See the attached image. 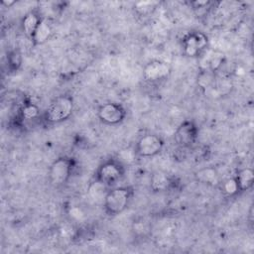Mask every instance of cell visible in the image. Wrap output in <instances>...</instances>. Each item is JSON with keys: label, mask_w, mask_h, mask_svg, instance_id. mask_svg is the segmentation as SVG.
Listing matches in <instances>:
<instances>
[{"label": "cell", "mask_w": 254, "mask_h": 254, "mask_svg": "<svg viewBox=\"0 0 254 254\" xmlns=\"http://www.w3.org/2000/svg\"><path fill=\"white\" fill-rule=\"evenodd\" d=\"M134 189L129 186L112 187L106 191L103 198V208L107 215L115 216L122 213L132 201Z\"/></svg>", "instance_id": "6da1fadb"}, {"label": "cell", "mask_w": 254, "mask_h": 254, "mask_svg": "<svg viewBox=\"0 0 254 254\" xmlns=\"http://www.w3.org/2000/svg\"><path fill=\"white\" fill-rule=\"evenodd\" d=\"M74 108L71 95L63 94L56 97L47 107L43 114V120L48 124H57L67 120Z\"/></svg>", "instance_id": "7a4b0ae2"}, {"label": "cell", "mask_w": 254, "mask_h": 254, "mask_svg": "<svg viewBox=\"0 0 254 254\" xmlns=\"http://www.w3.org/2000/svg\"><path fill=\"white\" fill-rule=\"evenodd\" d=\"M125 174V167L117 159H107L103 161L95 171L94 180L101 185L112 188L119 183Z\"/></svg>", "instance_id": "3957f363"}, {"label": "cell", "mask_w": 254, "mask_h": 254, "mask_svg": "<svg viewBox=\"0 0 254 254\" xmlns=\"http://www.w3.org/2000/svg\"><path fill=\"white\" fill-rule=\"evenodd\" d=\"M73 158L62 156L56 159L50 166L48 172V179L54 188H62L70 179L74 169Z\"/></svg>", "instance_id": "277c9868"}, {"label": "cell", "mask_w": 254, "mask_h": 254, "mask_svg": "<svg viewBox=\"0 0 254 254\" xmlns=\"http://www.w3.org/2000/svg\"><path fill=\"white\" fill-rule=\"evenodd\" d=\"M208 45L207 36L200 31H191L186 34L182 41L184 53L190 58H198L205 51Z\"/></svg>", "instance_id": "5b68a950"}, {"label": "cell", "mask_w": 254, "mask_h": 254, "mask_svg": "<svg viewBox=\"0 0 254 254\" xmlns=\"http://www.w3.org/2000/svg\"><path fill=\"white\" fill-rule=\"evenodd\" d=\"M164 148V140L155 134L142 135L134 148V153L142 158H150L158 155Z\"/></svg>", "instance_id": "8992f818"}, {"label": "cell", "mask_w": 254, "mask_h": 254, "mask_svg": "<svg viewBox=\"0 0 254 254\" xmlns=\"http://www.w3.org/2000/svg\"><path fill=\"white\" fill-rule=\"evenodd\" d=\"M198 128L192 120L183 121L175 131L174 139L177 145L182 149L191 148L197 140Z\"/></svg>", "instance_id": "52a82bcc"}, {"label": "cell", "mask_w": 254, "mask_h": 254, "mask_svg": "<svg viewBox=\"0 0 254 254\" xmlns=\"http://www.w3.org/2000/svg\"><path fill=\"white\" fill-rule=\"evenodd\" d=\"M172 72L169 63L162 60H151L143 68V78L149 83H157L167 79Z\"/></svg>", "instance_id": "ba28073f"}, {"label": "cell", "mask_w": 254, "mask_h": 254, "mask_svg": "<svg viewBox=\"0 0 254 254\" xmlns=\"http://www.w3.org/2000/svg\"><path fill=\"white\" fill-rule=\"evenodd\" d=\"M126 109L117 102H106L97 109V117L106 125H117L126 118Z\"/></svg>", "instance_id": "9c48e42d"}, {"label": "cell", "mask_w": 254, "mask_h": 254, "mask_svg": "<svg viewBox=\"0 0 254 254\" xmlns=\"http://www.w3.org/2000/svg\"><path fill=\"white\" fill-rule=\"evenodd\" d=\"M201 70L216 72L222 66L225 56L219 51H205L201 56Z\"/></svg>", "instance_id": "30bf717a"}, {"label": "cell", "mask_w": 254, "mask_h": 254, "mask_svg": "<svg viewBox=\"0 0 254 254\" xmlns=\"http://www.w3.org/2000/svg\"><path fill=\"white\" fill-rule=\"evenodd\" d=\"M42 18L43 17H41V15L35 10L28 12L23 17L22 23H21L22 31L24 32V34L26 35V37L29 40H32V38L34 37L35 32H36L39 24L41 23Z\"/></svg>", "instance_id": "8fae6325"}, {"label": "cell", "mask_w": 254, "mask_h": 254, "mask_svg": "<svg viewBox=\"0 0 254 254\" xmlns=\"http://www.w3.org/2000/svg\"><path fill=\"white\" fill-rule=\"evenodd\" d=\"M52 33H53V30H52V26H51L49 20L43 17L31 42L33 43L34 46L43 45L51 38Z\"/></svg>", "instance_id": "7c38bea8"}, {"label": "cell", "mask_w": 254, "mask_h": 254, "mask_svg": "<svg viewBox=\"0 0 254 254\" xmlns=\"http://www.w3.org/2000/svg\"><path fill=\"white\" fill-rule=\"evenodd\" d=\"M174 180L162 172L154 173L151 178V188L154 191H165L174 187Z\"/></svg>", "instance_id": "4fadbf2b"}, {"label": "cell", "mask_w": 254, "mask_h": 254, "mask_svg": "<svg viewBox=\"0 0 254 254\" xmlns=\"http://www.w3.org/2000/svg\"><path fill=\"white\" fill-rule=\"evenodd\" d=\"M234 178L237 182L239 192H242L252 188L254 182V172L251 168H243L236 173Z\"/></svg>", "instance_id": "5bb4252c"}, {"label": "cell", "mask_w": 254, "mask_h": 254, "mask_svg": "<svg viewBox=\"0 0 254 254\" xmlns=\"http://www.w3.org/2000/svg\"><path fill=\"white\" fill-rule=\"evenodd\" d=\"M19 116L22 120H35L40 116V108L32 102L23 103L19 109Z\"/></svg>", "instance_id": "9a60e30c"}, {"label": "cell", "mask_w": 254, "mask_h": 254, "mask_svg": "<svg viewBox=\"0 0 254 254\" xmlns=\"http://www.w3.org/2000/svg\"><path fill=\"white\" fill-rule=\"evenodd\" d=\"M195 177L197 181L207 184V185H219L218 181V175L216 171L212 168H205L202 170H199L195 173Z\"/></svg>", "instance_id": "2e32d148"}, {"label": "cell", "mask_w": 254, "mask_h": 254, "mask_svg": "<svg viewBox=\"0 0 254 254\" xmlns=\"http://www.w3.org/2000/svg\"><path fill=\"white\" fill-rule=\"evenodd\" d=\"M219 186H220V190H222V192L227 196H233V195L239 193L238 185H237V182L234 177L223 180L221 183H219Z\"/></svg>", "instance_id": "e0dca14e"}, {"label": "cell", "mask_w": 254, "mask_h": 254, "mask_svg": "<svg viewBox=\"0 0 254 254\" xmlns=\"http://www.w3.org/2000/svg\"><path fill=\"white\" fill-rule=\"evenodd\" d=\"M7 63H8V67L11 71L18 70V68L21 66V64H22V56L20 52L17 50L11 51L8 54Z\"/></svg>", "instance_id": "ac0fdd59"}, {"label": "cell", "mask_w": 254, "mask_h": 254, "mask_svg": "<svg viewBox=\"0 0 254 254\" xmlns=\"http://www.w3.org/2000/svg\"><path fill=\"white\" fill-rule=\"evenodd\" d=\"M158 5V2H153V1H148V2H139L135 4V9L137 13H139L141 16L148 15L152 13Z\"/></svg>", "instance_id": "d6986e66"}, {"label": "cell", "mask_w": 254, "mask_h": 254, "mask_svg": "<svg viewBox=\"0 0 254 254\" xmlns=\"http://www.w3.org/2000/svg\"><path fill=\"white\" fill-rule=\"evenodd\" d=\"M211 4H212V2H210V1H192V2H190V6H191L192 9L196 10V11L202 10L204 8H208Z\"/></svg>", "instance_id": "ffe728a7"}, {"label": "cell", "mask_w": 254, "mask_h": 254, "mask_svg": "<svg viewBox=\"0 0 254 254\" xmlns=\"http://www.w3.org/2000/svg\"><path fill=\"white\" fill-rule=\"evenodd\" d=\"M16 2L15 1H6V0H3L2 1V5L7 7V8H10L12 5H14Z\"/></svg>", "instance_id": "44dd1931"}]
</instances>
